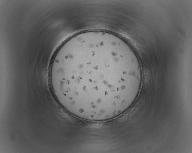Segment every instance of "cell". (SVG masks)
<instances>
[{
	"instance_id": "1",
	"label": "cell",
	"mask_w": 192,
	"mask_h": 153,
	"mask_svg": "<svg viewBox=\"0 0 192 153\" xmlns=\"http://www.w3.org/2000/svg\"><path fill=\"white\" fill-rule=\"evenodd\" d=\"M107 46L91 43L74 46L52 60L51 89L57 102L72 110L98 109L111 102L110 77L118 59Z\"/></svg>"
}]
</instances>
